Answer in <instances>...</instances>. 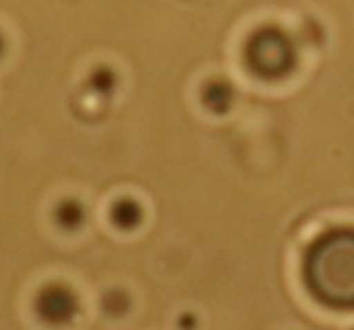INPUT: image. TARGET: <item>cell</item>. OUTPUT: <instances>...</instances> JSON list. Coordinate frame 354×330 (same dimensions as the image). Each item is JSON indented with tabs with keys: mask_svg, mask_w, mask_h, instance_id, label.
Returning a JSON list of instances; mask_svg holds the SVG:
<instances>
[{
	"mask_svg": "<svg viewBox=\"0 0 354 330\" xmlns=\"http://www.w3.org/2000/svg\"><path fill=\"white\" fill-rule=\"evenodd\" d=\"M304 279L313 297L333 309L354 306V229H333L308 246Z\"/></svg>",
	"mask_w": 354,
	"mask_h": 330,
	"instance_id": "obj_1",
	"label": "cell"
},
{
	"mask_svg": "<svg viewBox=\"0 0 354 330\" xmlns=\"http://www.w3.org/2000/svg\"><path fill=\"white\" fill-rule=\"evenodd\" d=\"M37 313L48 326H66L77 313V297L66 284H46L37 297Z\"/></svg>",
	"mask_w": 354,
	"mask_h": 330,
	"instance_id": "obj_2",
	"label": "cell"
},
{
	"mask_svg": "<svg viewBox=\"0 0 354 330\" xmlns=\"http://www.w3.org/2000/svg\"><path fill=\"white\" fill-rule=\"evenodd\" d=\"M142 219V210L136 200H118L111 208V222L116 224L118 229H136Z\"/></svg>",
	"mask_w": 354,
	"mask_h": 330,
	"instance_id": "obj_3",
	"label": "cell"
},
{
	"mask_svg": "<svg viewBox=\"0 0 354 330\" xmlns=\"http://www.w3.org/2000/svg\"><path fill=\"white\" fill-rule=\"evenodd\" d=\"M56 222L63 229H77L84 222V210L77 200H63L56 208Z\"/></svg>",
	"mask_w": 354,
	"mask_h": 330,
	"instance_id": "obj_4",
	"label": "cell"
},
{
	"mask_svg": "<svg viewBox=\"0 0 354 330\" xmlns=\"http://www.w3.org/2000/svg\"><path fill=\"white\" fill-rule=\"evenodd\" d=\"M89 84H92L94 92L99 94H109L113 89V70L109 68H99L97 73H92L89 77Z\"/></svg>",
	"mask_w": 354,
	"mask_h": 330,
	"instance_id": "obj_5",
	"label": "cell"
},
{
	"mask_svg": "<svg viewBox=\"0 0 354 330\" xmlns=\"http://www.w3.org/2000/svg\"><path fill=\"white\" fill-rule=\"evenodd\" d=\"M3 46H5V44H3V37H0V53H3Z\"/></svg>",
	"mask_w": 354,
	"mask_h": 330,
	"instance_id": "obj_6",
	"label": "cell"
}]
</instances>
